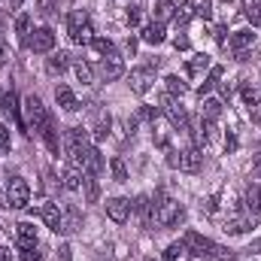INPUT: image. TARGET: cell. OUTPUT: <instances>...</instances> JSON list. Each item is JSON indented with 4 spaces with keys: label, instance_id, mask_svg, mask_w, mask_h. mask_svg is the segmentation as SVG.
Returning <instances> with one entry per match:
<instances>
[{
    "label": "cell",
    "instance_id": "cell-1",
    "mask_svg": "<svg viewBox=\"0 0 261 261\" xmlns=\"http://www.w3.org/2000/svg\"><path fill=\"white\" fill-rule=\"evenodd\" d=\"M152 213H155V225L158 228H173V225H182V219H186V210L173 197H164L161 192L152 200Z\"/></svg>",
    "mask_w": 261,
    "mask_h": 261
},
{
    "label": "cell",
    "instance_id": "cell-2",
    "mask_svg": "<svg viewBox=\"0 0 261 261\" xmlns=\"http://www.w3.org/2000/svg\"><path fill=\"white\" fill-rule=\"evenodd\" d=\"M67 34H70V43H76V46H91V43H94V28H91L88 12H82V9L70 12V15H67Z\"/></svg>",
    "mask_w": 261,
    "mask_h": 261
},
{
    "label": "cell",
    "instance_id": "cell-3",
    "mask_svg": "<svg viewBox=\"0 0 261 261\" xmlns=\"http://www.w3.org/2000/svg\"><path fill=\"white\" fill-rule=\"evenodd\" d=\"M70 164H76L82 173H88V176H100L103 173V155L97 152V146H85L79 155H73L70 158Z\"/></svg>",
    "mask_w": 261,
    "mask_h": 261
},
{
    "label": "cell",
    "instance_id": "cell-4",
    "mask_svg": "<svg viewBox=\"0 0 261 261\" xmlns=\"http://www.w3.org/2000/svg\"><path fill=\"white\" fill-rule=\"evenodd\" d=\"M6 203L12 210H28V203H31V186L21 176H12L6 182Z\"/></svg>",
    "mask_w": 261,
    "mask_h": 261
},
{
    "label": "cell",
    "instance_id": "cell-5",
    "mask_svg": "<svg viewBox=\"0 0 261 261\" xmlns=\"http://www.w3.org/2000/svg\"><path fill=\"white\" fill-rule=\"evenodd\" d=\"M49 119H52V116L46 113V107H43V100L31 94V97L24 100V125H28L31 130H37V134H40V130H43V125H46Z\"/></svg>",
    "mask_w": 261,
    "mask_h": 261
},
{
    "label": "cell",
    "instance_id": "cell-6",
    "mask_svg": "<svg viewBox=\"0 0 261 261\" xmlns=\"http://www.w3.org/2000/svg\"><path fill=\"white\" fill-rule=\"evenodd\" d=\"M182 243H186V252L189 255H197V258H210V252H213V240L210 237H203V234H197V231H189L186 237H182Z\"/></svg>",
    "mask_w": 261,
    "mask_h": 261
},
{
    "label": "cell",
    "instance_id": "cell-7",
    "mask_svg": "<svg viewBox=\"0 0 261 261\" xmlns=\"http://www.w3.org/2000/svg\"><path fill=\"white\" fill-rule=\"evenodd\" d=\"M161 110H164V116L170 119V125H173L176 130H186V128H189V116H186V110H182V107H179L170 94H164V97H161Z\"/></svg>",
    "mask_w": 261,
    "mask_h": 261
},
{
    "label": "cell",
    "instance_id": "cell-8",
    "mask_svg": "<svg viewBox=\"0 0 261 261\" xmlns=\"http://www.w3.org/2000/svg\"><path fill=\"white\" fill-rule=\"evenodd\" d=\"M28 49L31 52H52L55 49V31L52 28H37L31 37H28Z\"/></svg>",
    "mask_w": 261,
    "mask_h": 261
},
{
    "label": "cell",
    "instance_id": "cell-9",
    "mask_svg": "<svg viewBox=\"0 0 261 261\" xmlns=\"http://www.w3.org/2000/svg\"><path fill=\"white\" fill-rule=\"evenodd\" d=\"M37 216L46 222V228H49V231L64 234V210H58V203H43V206L37 210Z\"/></svg>",
    "mask_w": 261,
    "mask_h": 261
},
{
    "label": "cell",
    "instance_id": "cell-10",
    "mask_svg": "<svg viewBox=\"0 0 261 261\" xmlns=\"http://www.w3.org/2000/svg\"><path fill=\"white\" fill-rule=\"evenodd\" d=\"M85 146H91L88 143V130L85 128H67L64 134V149H67V158H73V155H79Z\"/></svg>",
    "mask_w": 261,
    "mask_h": 261
},
{
    "label": "cell",
    "instance_id": "cell-11",
    "mask_svg": "<svg viewBox=\"0 0 261 261\" xmlns=\"http://www.w3.org/2000/svg\"><path fill=\"white\" fill-rule=\"evenodd\" d=\"M155 82V70L152 67H134L130 70V91L134 94H146Z\"/></svg>",
    "mask_w": 261,
    "mask_h": 261
},
{
    "label": "cell",
    "instance_id": "cell-12",
    "mask_svg": "<svg viewBox=\"0 0 261 261\" xmlns=\"http://www.w3.org/2000/svg\"><path fill=\"white\" fill-rule=\"evenodd\" d=\"M176 167H179L182 173H197V170L203 167V155H200V149H197V146L182 149V152H179V161H176Z\"/></svg>",
    "mask_w": 261,
    "mask_h": 261
},
{
    "label": "cell",
    "instance_id": "cell-13",
    "mask_svg": "<svg viewBox=\"0 0 261 261\" xmlns=\"http://www.w3.org/2000/svg\"><path fill=\"white\" fill-rule=\"evenodd\" d=\"M107 216H110L116 225H125L130 219V200L128 197H110V200H107Z\"/></svg>",
    "mask_w": 261,
    "mask_h": 261
},
{
    "label": "cell",
    "instance_id": "cell-14",
    "mask_svg": "<svg viewBox=\"0 0 261 261\" xmlns=\"http://www.w3.org/2000/svg\"><path fill=\"white\" fill-rule=\"evenodd\" d=\"M255 43V34L249 31V28H243V31H234V37H231V52L240 58V61H246V52H249V46Z\"/></svg>",
    "mask_w": 261,
    "mask_h": 261
},
{
    "label": "cell",
    "instance_id": "cell-15",
    "mask_svg": "<svg viewBox=\"0 0 261 261\" xmlns=\"http://www.w3.org/2000/svg\"><path fill=\"white\" fill-rule=\"evenodd\" d=\"M0 107H3V113L15 122V128H28V125H24V119H21V107H18L15 91H6V94H3V100H0Z\"/></svg>",
    "mask_w": 261,
    "mask_h": 261
},
{
    "label": "cell",
    "instance_id": "cell-16",
    "mask_svg": "<svg viewBox=\"0 0 261 261\" xmlns=\"http://www.w3.org/2000/svg\"><path fill=\"white\" fill-rule=\"evenodd\" d=\"M97 73H100V79H103V82H116V79H122L125 64H122V58H103L100 67H97Z\"/></svg>",
    "mask_w": 261,
    "mask_h": 261
},
{
    "label": "cell",
    "instance_id": "cell-17",
    "mask_svg": "<svg viewBox=\"0 0 261 261\" xmlns=\"http://www.w3.org/2000/svg\"><path fill=\"white\" fill-rule=\"evenodd\" d=\"M252 225H255V216L252 213H234L231 219H228V234H246V231H252Z\"/></svg>",
    "mask_w": 261,
    "mask_h": 261
},
{
    "label": "cell",
    "instance_id": "cell-18",
    "mask_svg": "<svg viewBox=\"0 0 261 261\" xmlns=\"http://www.w3.org/2000/svg\"><path fill=\"white\" fill-rule=\"evenodd\" d=\"M15 240H18V246L21 249H34L40 240H37V228H34V222H21V225H15Z\"/></svg>",
    "mask_w": 261,
    "mask_h": 261
},
{
    "label": "cell",
    "instance_id": "cell-19",
    "mask_svg": "<svg viewBox=\"0 0 261 261\" xmlns=\"http://www.w3.org/2000/svg\"><path fill=\"white\" fill-rule=\"evenodd\" d=\"M134 213L140 216L143 228H152V225H155V213H152V197H149V195H140L137 200H134Z\"/></svg>",
    "mask_w": 261,
    "mask_h": 261
},
{
    "label": "cell",
    "instance_id": "cell-20",
    "mask_svg": "<svg viewBox=\"0 0 261 261\" xmlns=\"http://www.w3.org/2000/svg\"><path fill=\"white\" fill-rule=\"evenodd\" d=\"M110 128H113V119H110V113H94V122H91V137L100 143V140H107L110 137Z\"/></svg>",
    "mask_w": 261,
    "mask_h": 261
},
{
    "label": "cell",
    "instance_id": "cell-21",
    "mask_svg": "<svg viewBox=\"0 0 261 261\" xmlns=\"http://www.w3.org/2000/svg\"><path fill=\"white\" fill-rule=\"evenodd\" d=\"M243 210L252 213V216H261V186H246V192H243Z\"/></svg>",
    "mask_w": 261,
    "mask_h": 261
},
{
    "label": "cell",
    "instance_id": "cell-22",
    "mask_svg": "<svg viewBox=\"0 0 261 261\" xmlns=\"http://www.w3.org/2000/svg\"><path fill=\"white\" fill-rule=\"evenodd\" d=\"M40 137H43L46 149L58 155V149H61V140H58V125H55V119H49V122L43 125V130H40Z\"/></svg>",
    "mask_w": 261,
    "mask_h": 261
},
{
    "label": "cell",
    "instance_id": "cell-23",
    "mask_svg": "<svg viewBox=\"0 0 261 261\" xmlns=\"http://www.w3.org/2000/svg\"><path fill=\"white\" fill-rule=\"evenodd\" d=\"M55 100H58V107H61L64 113H76V110H79V100H76V94H73L67 85H58V88H55Z\"/></svg>",
    "mask_w": 261,
    "mask_h": 261
},
{
    "label": "cell",
    "instance_id": "cell-24",
    "mask_svg": "<svg viewBox=\"0 0 261 261\" xmlns=\"http://www.w3.org/2000/svg\"><path fill=\"white\" fill-rule=\"evenodd\" d=\"M140 37H143V43H149V46H161V43L167 40V34H164V24H158V21L146 24Z\"/></svg>",
    "mask_w": 261,
    "mask_h": 261
},
{
    "label": "cell",
    "instance_id": "cell-25",
    "mask_svg": "<svg viewBox=\"0 0 261 261\" xmlns=\"http://www.w3.org/2000/svg\"><path fill=\"white\" fill-rule=\"evenodd\" d=\"M61 179H64L61 186H64L67 192H79V189H82V170H79L76 164H67V167H64V176H61Z\"/></svg>",
    "mask_w": 261,
    "mask_h": 261
},
{
    "label": "cell",
    "instance_id": "cell-26",
    "mask_svg": "<svg viewBox=\"0 0 261 261\" xmlns=\"http://www.w3.org/2000/svg\"><path fill=\"white\" fill-rule=\"evenodd\" d=\"M173 15H176V3H173V0H158V3H155V21H158V24L170 21Z\"/></svg>",
    "mask_w": 261,
    "mask_h": 261
},
{
    "label": "cell",
    "instance_id": "cell-27",
    "mask_svg": "<svg viewBox=\"0 0 261 261\" xmlns=\"http://www.w3.org/2000/svg\"><path fill=\"white\" fill-rule=\"evenodd\" d=\"M203 70H210V55H203V52H200V55H195V58L186 64V73H189L192 79H197Z\"/></svg>",
    "mask_w": 261,
    "mask_h": 261
},
{
    "label": "cell",
    "instance_id": "cell-28",
    "mask_svg": "<svg viewBox=\"0 0 261 261\" xmlns=\"http://www.w3.org/2000/svg\"><path fill=\"white\" fill-rule=\"evenodd\" d=\"M79 228H82L79 210H76V206H67L64 210V234H73V231H79Z\"/></svg>",
    "mask_w": 261,
    "mask_h": 261
},
{
    "label": "cell",
    "instance_id": "cell-29",
    "mask_svg": "<svg viewBox=\"0 0 261 261\" xmlns=\"http://www.w3.org/2000/svg\"><path fill=\"white\" fill-rule=\"evenodd\" d=\"M200 116H203L206 122H216V119L222 116V100H216V97L203 100V107H200Z\"/></svg>",
    "mask_w": 261,
    "mask_h": 261
},
{
    "label": "cell",
    "instance_id": "cell-30",
    "mask_svg": "<svg viewBox=\"0 0 261 261\" xmlns=\"http://www.w3.org/2000/svg\"><path fill=\"white\" fill-rule=\"evenodd\" d=\"M46 67H49V73H64L67 67H70V55H64V52H52L49 61H46Z\"/></svg>",
    "mask_w": 261,
    "mask_h": 261
},
{
    "label": "cell",
    "instance_id": "cell-31",
    "mask_svg": "<svg viewBox=\"0 0 261 261\" xmlns=\"http://www.w3.org/2000/svg\"><path fill=\"white\" fill-rule=\"evenodd\" d=\"M103 58H119V49H116V43L113 40H103V37H94V43H91Z\"/></svg>",
    "mask_w": 261,
    "mask_h": 261
},
{
    "label": "cell",
    "instance_id": "cell-32",
    "mask_svg": "<svg viewBox=\"0 0 261 261\" xmlns=\"http://www.w3.org/2000/svg\"><path fill=\"white\" fill-rule=\"evenodd\" d=\"M164 88H167V94H170V97H182V94L189 91V88H186V82H182L179 76H167V79H164Z\"/></svg>",
    "mask_w": 261,
    "mask_h": 261
},
{
    "label": "cell",
    "instance_id": "cell-33",
    "mask_svg": "<svg viewBox=\"0 0 261 261\" xmlns=\"http://www.w3.org/2000/svg\"><path fill=\"white\" fill-rule=\"evenodd\" d=\"M110 173H113V179H116V182H128V164H125L119 155L110 161Z\"/></svg>",
    "mask_w": 261,
    "mask_h": 261
},
{
    "label": "cell",
    "instance_id": "cell-34",
    "mask_svg": "<svg viewBox=\"0 0 261 261\" xmlns=\"http://www.w3.org/2000/svg\"><path fill=\"white\" fill-rule=\"evenodd\" d=\"M73 70H76V79H79L82 85H91V82H94V70H91V64H85L82 58L73 64Z\"/></svg>",
    "mask_w": 261,
    "mask_h": 261
},
{
    "label": "cell",
    "instance_id": "cell-35",
    "mask_svg": "<svg viewBox=\"0 0 261 261\" xmlns=\"http://www.w3.org/2000/svg\"><path fill=\"white\" fill-rule=\"evenodd\" d=\"M197 15V9H195V3H182V6H176V24H189L192 18Z\"/></svg>",
    "mask_w": 261,
    "mask_h": 261
},
{
    "label": "cell",
    "instance_id": "cell-36",
    "mask_svg": "<svg viewBox=\"0 0 261 261\" xmlns=\"http://www.w3.org/2000/svg\"><path fill=\"white\" fill-rule=\"evenodd\" d=\"M82 186H85V197H88V203H94V200L100 197V186H97V176H88V173H85Z\"/></svg>",
    "mask_w": 261,
    "mask_h": 261
},
{
    "label": "cell",
    "instance_id": "cell-37",
    "mask_svg": "<svg viewBox=\"0 0 261 261\" xmlns=\"http://www.w3.org/2000/svg\"><path fill=\"white\" fill-rule=\"evenodd\" d=\"M219 79H222V67H213V70H210V76L200 82V97H203L210 88H216V85H219Z\"/></svg>",
    "mask_w": 261,
    "mask_h": 261
},
{
    "label": "cell",
    "instance_id": "cell-38",
    "mask_svg": "<svg viewBox=\"0 0 261 261\" xmlns=\"http://www.w3.org/2000/svg\"><path fill=\"white\" fill-rule=\"evenodd\" d=\"M15 34L28 43V34H31V15H28V12H21V15L15 18Z\"/></svg>",
    "mask_w": 261,
    "mask_h": 261
},
{
    "label": "cell",
    "instance_id": "cell-39",
    "mask_svg": "<svg viewBox=\"0 0 261 261\" xmlns=\"http://www.w3.org/2000/svg\"><path fill=\"white\" fill-rule=\"evenodd\" d=\"M179 255H186V243H182V240H179V243H170V246L161 252V258L164 261H176Z\"/></svg>",
    "mask_w": 261,
    "mask_h": 261
},
{
    "label": "cell",
    "instance_id": "cell-40",
    "mask_svg": "<svg viewBox=\"0 0 261 261\" xmlns=\"http://www.w3.org/2000/svg\"><path fill=\"white\" fill-rule=\"evenodd\" d=\"M243 12H246V18L252 21V28H261V3H246Z\"/></svg>",
    "mask_w": 261,
    "mask_h": 261
},
{
    "label": "cell",
    "instance_id": "cell-41",
    "mask_svg": "<svg viewBox=\"0 0 261 261\" xmlns=\"http://www.w3.org/2000/svg\"><path fill=\"white\" fill-rule=\"evenodd\" d=\"M231 258H234V252L225 249V246H213V252H210V261H231Z\"/></svg>",
    "mask_w": 261,
    "mask_h": 261
},
{
    "label": "cell",
    "instance_id": "cell-42",
    "mask_svg": "<svg viewBox=\"0 0 261 261\" xmlns=\"http://www.w3.org/2000/svg\"><path fill=\"white\" fill-rule=\"evenodd\" d=\"M9 146H12L9 128H6V125H0V155H3V152H9Z\"/></svg>",
    "mask_w": 261,
    "mask_h": 261
},
{
    "label": "cell",
    "instance_id": "cell-43",
    "mask_svg": "<svg viewBox=\"0 0 261 261\" xmlns=\"http://www.w3.org/2000/svg\"><path fill=\"white\" fill-rule=\"evenodd\" d=\"M140 21H143V6H130L128 9V24L130 28H137Z\"/></svg>",
    "mask_w": 261,
    "mask_h": 261
},
{
    "label": "cell",
    "instance_id": "cell-44",
    "mask_svg": "<svg viewBox=\"0 0 261 261\" xmlns=\"http://www.w3.org/2000/svg\"><path fill=\"white\" fill-rule=\"evenodd\" d=\"M55 6H58L55 0H37V12H40V15H52Z\"/></svg>",
    "mask_w": 261,
    "mask_h": 261
},
{
    "label": "cell",
    "instance_id": "cell-45",
    "mask_svg": "<svg viewBox=\"0 0 261 261\" xmlns=\"http://www.w3.org/2000/svg\"><path fill=\"white\" fill-rule=\"evenodd\" d=\"M197 15H200L203 21H210V18H213V0H203V3L197 6Z\"/></svg>",
    "mask_w": 261,
    "mask_h": 261
},
{
    "label": "cell",
    "instance_id": "cell-46",
    "mask_svg": "<svg viewBox=\"0 0 261 261\" xmlns=\"http://www.w3.org/2000/svg\"><path fill=\"white\" fill-rule=\"evenodd\" d=\"M240 94H243V100H246L249 107H255V100H258V97H255V88H252V85H243V88H240Z\"/></svg>",
    "mask_w": 261,
    "mask_h": 261
},
{
    "label": "cell",
    "instance_id": "cell-47",
    "mask_svg": "<svg viewBox=\"0 0 261 261\" xmlns=\"http://www.w3.org/2000/svg\"><path fill=\"white\" fill-rule=\"evenodd\" d=\"M137 119H146V122H155V119H158V110H155V107H143V110L137 113Z\"/></svg>",
    "mask_w": 261,
    "mask_h": 261
},
{
    "label": "cell",
    "instance_id": "cell-48",
    "mask_svg": "<svg viewBox=\"0 0 261 261\" xmlns=\"http://www.w3.org/2000/svg\"><path fill=\"white\" fill-rule=\"evenodd\" d=\"M21 261H43V252L34 246V249H21Z\"/></svg>",
    "mask_w": 261,
    "mask_h": 261
},
{
    "label": "cell",
    "instance_id": "cell-49",
    "mask_svg": "<svg viewBox=\"0 0 261 261\" xmlns=\"http://www.w3.org/2000/svg\"><path fill=\"white\" fill-rule=\"evenodd\" d=\"M9 61V46H6V37H3V31H0V67Z\"/></svg>",
    "mask_w": 261,
    "mask_h": 261
},
{
    "label": "cell",
    "instance_id": "cell-50",
    "mask_svg": "<svg viewBox=\"0 0 261 261\" xmlns=\"http://www.w3.org/2000/svg\"><path fill=\"white\" fill-rule=\"evenodd\" d=\"M173 46H176V52H189V49H192L189 37H176V40H173Z\"/></svg>",
    "mask_w": 261,
    "mask_h": 261
},
{
    "label": "cell",
    "instance_id": "cell-51",
    "mask_svg": "<svg viewBox=\"0 0 261 261\" xmlns=\"http://www.w3.org/2000/svg\"><path fill=\"white\" fill-rule=\"evenodd\" d=\"M58 261H73V249H70V246H61V249H58Z\"/></svg>",
    "mask_w": 261,
    "mask_h": 261
},
{
    "label": "cell",
    "instance_id": "cell-52",
    "mask_svg": "<svg viewBox=\"0 0 261 261\" xmlns=\"http://www.w3.org/2000/svg\"><path fill=\"white\" fill-rule=\"evenodd\" d=\"M252 173H255V179H261V152L252 158Z\"/></svg>",
    "mask_w": 261,
    "mask_h": 261
},
{
    "label": "cell",
    "instance_id": "cell-53",
    "mask_svg": "<svg viewBox=\"0 0 261 261\" xmlns=\"http://www.w3.org/2000/svg\"><path fill=\"white\" fill-rule=\"evenodd\" d=\"M225 149H228V152H234V149H237V137H234V134H228V137H225Z\"/></svg>",
    "mask_w": 261,
    "mask_h": 261
},
{
    "label": "cell",
    "instance_id": "cell-54",
    "mask_svg": "<svg viewBox=\"0 0 261 261\" xmlns=\"http://www.w3.org/2000/svg\"><path fill=\"white\" fill-rule=\"evenodd\" d=\"M213 37H216V43H222V46H225V28H216V31H213Z\"/></svg>",
    "mask_w": 261,
    "mask_h": 261
},
{
    "label": "cell",
    "instance_id": "cell-55",
    "mask_svg": "<svg viewBox=\"0 0 261 261\" xmlns=\"http://www.w3.org/2000/svg\"><path fill=\"white\" fill-rule=\"evenodd\" d=\"M216 206H219V197L213 195L210 200H206V210H210V213H216Z\"/></svg>",
    "mask_w": 261,
    "mask_h": 261
},
{
    "label": "cell",
    "instance_id": "cell-56",
    "mask_svg": "<svg viewBox=\"0 0 261 261\" xmlns=\"http://www.w3.org/2000/svg\"><path fill=\"white\" fill-rule=\"evenodd\" d=\"M249 252H258L261 255V240H252V243H249Z\"/></svg>",
    "mask_w": 261,
    "mask_h": 261
},
{
    "label": "cell",
    "instance_id": "cell-57",
    "mask_svg": "<svg viewBox=\"0 0 261 261\" xmlns=\"http://www.w3.org/2000/svg\"><path fill=\"white\" fill-rule=\"evenodd\" d=\"M0 261H12L9 258V249H3V246H0Z\"/></svg>",
    "mask_w": 261,
    "mask_h": 261
},
{
    "label": "cell",
    "instance_id": "cell-58",
    "mask_svg": "<svg viewBox=\"0 0 261 261\" xmlns=\"http://www.w3.org/2000/svg\"><path fill=\"white\" fill-rule=\"evenodd\" d=\"M18 3H21V0H12V6H18Z\"/></svg>",
    "mask_w": 261,
    "mask_h": 261
}]
</instances>
